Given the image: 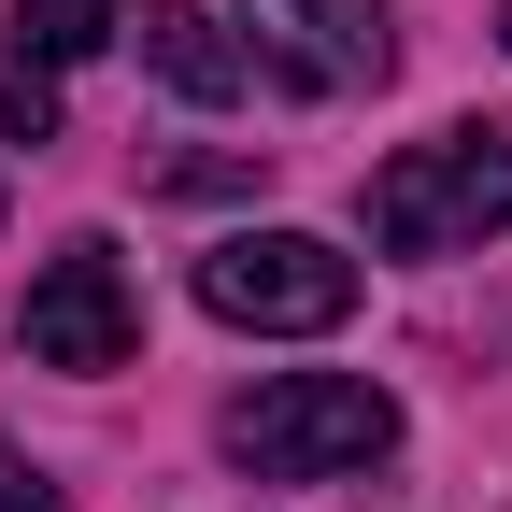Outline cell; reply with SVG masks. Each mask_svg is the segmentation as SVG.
<instances>
[{
  "instance_id": "cell-6",
  "label": "cell",
  "mask_w": 512,
  "mask_h": 512,
  "mask_svg": "<svg viewBox=\"0 0 512 512\" xmlns=\"http://www.w3.org/2000/svg\"><path fill=\"white\" fill-rule=\"evenodd\" d=\"M128 43H143V72L171 100H242V43H228V15H200V0H143Z\"/></svg>"
},
{
  "instance_id": "cell-3",
  "label": "cell",
  "mask_w": 512,
  "mask_h": 512,
  "mask_svg": "<svg viewBox=\"0 0 512 512\" xmlns=\"http://www.w3.org/2000/svg\"><path fill=\"white\" fill-rule=\"evenodd\" d=\"M200 313H228V328H271V342H313L356 313V256L313 242V228H228L200 256Z\"/></svg>"
},
{
  "instance_id": "cell-5",
  "label": "cell",
  "mask_w": 512,
  "mask_h": 512,
  "mask_svg": "<svg viewBox=\"0 0 512 512\" xmlns=\"http://www.w3.org/2000/svg\"><path fill=\"white\" fill-rule=\"evenodd\" d=\"M43 370H128V342H143V299H128L114 242H57L43 285H29V328H15Z\"/></svg>"
},
{
  "instance_id": "cell-2",
  "label": "cell",
  "mask_w": 512,
  "mask_h": 512,
  "mask_svg": "<svg viewBox=\"0 0 512 512\" xmlns=\"http://www.w3.org/2000/svg\"><path fill=\"white\" fill-rule=\"evenodd\" d=\"M512 228V143L498 128H441V143H399L370 171V242L384 256H470Z\"/></svg>"
},
{
  "instance_id": "cell-4",
  "label": "cell",
  "mask_w": 512,
  "mask_h": 512,
  "mask_svg": "<svg viewBox=\"0 0 512 512\" xmlns=\"http://www.w3.org/2000/svg\"><path fill=\"white\" fill-rule=\"evenodd\" d=\"M242 57L256 72H285L299 100H356L399 72V29H384V0H242Z\"/></svg>"
},
{
  "instance_id": "cell-8",
  "label": "cell",
  "mask_w": 512,
  "mask_h": 512,
  "mask_svg": "<svg viewBox=\"0 0 512 512\" xmlns=\"http://www.w3.org/2000/svg\"><path fill=\"white\" fill-rule=\"evenodd\" d=\"M0 143H57V86L43 72H0Z\"/></svg>"
},
{
  "instance_id": "cell-1",
  "label": "cell",
  "mask_w": 512,
  "mask_h": 512,
  "mask_svg": "<svg viewBox=\"0 0 512 512\" xmlns=\"http://www.w3.org/2000/svg\"><path fill=\"white\" fill-rule=\"evenodd\" d=\"M214 441L256 470V484H342V470H384L399 456V399L356 370H271L214 413Z\"/></svg>"
},
{
  "instance_id": "cell-7",
  "label": "cell",
  "mask_w": 512,
  "mask_h": 512,
  "mask_svg": "<svg viewBox=\"0 0 512 512\" xmlns=\"http://www.w3.org/2000/svg\"><path fill=\"white\" fill-rule=\"evenodd\" d=\"M128 29V0H15V72H72Z\"/></svg>"
},
{
  "instance_id": "cell-9",
  "label": "cell",
  "mask_w": 512,
  "mask_h": 512,
  "mask_svg": "<svg viewBox=\"0 0 512 512\" xmlns=\"http://www.w3.org/2000/svg\"><path fill=\"white\" fill-rule=\"evenodd\" d=\"M0 512H57V484H43V470H15V456H0Z\"/></svg>"
}]
</instances>
